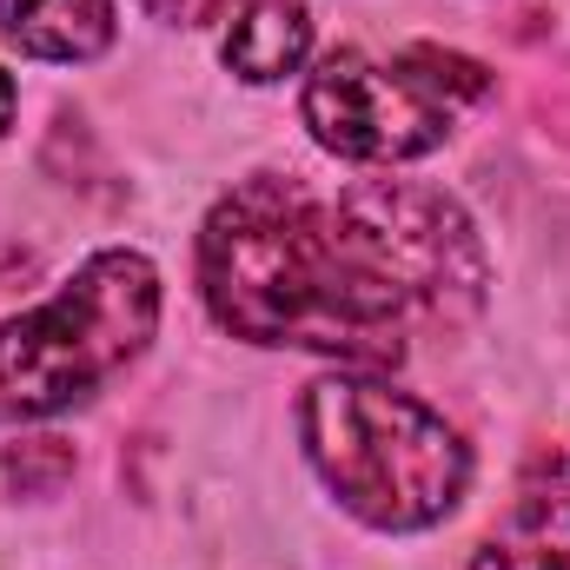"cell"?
I'll list each match as a JSON object with an SVG mask.
<instances>
[{"mask_svg":"<svg viewBox=\"0 0 570 570\" xmlns=\"http://www.w3.org/2000/svg\"><path fill=\"white\" fill-rule=\"evenodd\" d=\"M206 312L253 345H305L358 372L399 365L412 312L358 246L345 199L305 179L253 173L199 226Z\"/></svg>","mask_w":570,"mask_h":570,"instance_id":"obj_1","label":"cell"},{"mask_svg":"<svg viewBox=\"0 0 570 570\" xmlns=\"http://www.w3.org/2000/svg\"><path fill=\"white\" fill-rule=\"evenodd\" d=\"M298 438L325 491L372 531H425L458 511L464 438L385 379H318L298 399Z\"/></svg>","mask_w":570,"mask_h":570,"instance_id":"obj_2","label":"cell"},{"mask_svg":"<svg viewBox=\"0 0 570 570\" xmlns=\"http://www.w3.org/2000/svg\"><path fill=\"white\" fill-rule=\"evenodd\" d=\"M159 325V273L146 253H94L47 305L0 325V425L53 419L94 399L146 352Z\"/></svg>","mask_w":570,"mask_h":570,"instance_id":"obj_3","label":"cell"},{"mask_svg":"<svg viewBox=\"0 0 570 570\" xmlns=\"http://www.w3.org/2000/svg\"><path fill=\"white\" fill-rule=\"evenodd\" d=\"M458 107L438 100L405 60H372V53H332L305 80V127L312 140L358 166H399L451 140Z\"/></svg>","mask_w":570,"mask_h":570,"instance_id":"obj_4","label":"cell"},{"mask_svg":"<svg viewBox=\"0 0 570 570\" xmlns=\"http://www.w3.org/2000/svg\"><path fill=\"white\" fill-rule=\"evenodd\" d=\"M471 570H570V458L524 478L511 524L478 544Z\"/></svg>","mask_w":570,"mask_h":570,"instance_id":"obj_5","label":"cell"},{"mask_svg":"<svg viewBox=\"0 0 570 570\" xmlns=\"http://www.w3.org/2000/svg\"><path fill=\"white\" fill-rule=\"evenodd\" d=\"M312 53V13L305 0H239L226 27V67L253 87H273L298 73Z\"/></svg>","mask_w":570,"mask_h":570,"instance_id":"obj_6","label":"cell"},{"mask_svg":"<svg viewBox=\"0 0 570 570\" xmlns=\"http://www.w3.org/2000/svg\"><path fill=\"white\" fill-rule=\"evenodd\" d=\"M0 33L33 60H94L114 47V0H0Z\"/></svg>","mask_w":570,"mask_h":570,"instance_id":"obj_7","label":"cell"},{"mask_svg":"<svg viewBox=\"0 0 570 570\" xmlns=\"http://www.w3.org/2000/svg\"><path fill=\"white\" fill-rule=\"evenodd\" d=\"M73 471V451L67 444H53V438H33V444H20V451H7V478L20 484V491H47L53 478H67Z\"/></svg>","mask_w":570,"mask_h":570,"instance_id":"obj_8","label":"cell"},{"mask_svg":"<svg viewBox=\"0 0 570 570\" xmlns=\"http://www.w3.org/2000/svg\"><path fill=\"white\" fill-rule=\"evenodd\" d=\"M239 0H146V13H159L166 27H206L219 13H233Z\"/></svg>","mask_w":570,"mask_h":570,"instance_id":"obj_9","label":"cell"},{"mask_svg":"<svg viewBox=\"0 0 570 570\" xmlns=\"http://www.w3.org/2000/svg\"><path fill=\"white\" fill-rule=\"evenodd\" d=\"M7 127H13V80L0 73V134H7Z\"/></svg>","mask_w":570,"mask_h":570,"instance_id":"obj_10","label":"cell"}]
</instances>
